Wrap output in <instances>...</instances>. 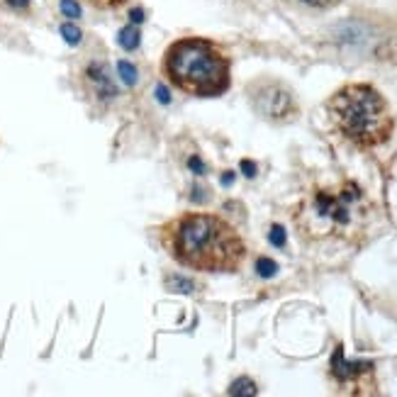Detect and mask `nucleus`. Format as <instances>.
Here are the masks:
<instances>
[{
	"label": "nucleus",
	"instance_id": "7ed1b4c3",
	"mask_svg": "<svg viewBox=\"0 0 397 397\" xmlns=\"http://www.w3.org/2000/svg\"><path fill=\"white\" fill-rule=\"evenodd\" d=\"M329 113L348 141L358 146H378L390 139L395 130L388 100L368 83H351L329 100Z\"/></svg>",
	"mask_w": 397,
	"mask_h": 397
},
{
	"label": "nucleus",
	"instance_id": "4468645a",
	"mask_svg": "<svg viewBox=\"0 0 397 397\" xmlns=\"http://www.w3.org/2000/svg\"><path fill=\"white\" fill-rule=\"evenodd\" d=\"M268 239H271V244L273 246H278V248H283L285 246V241H288V237H285V229L280 225H273L271 227V232H268Z\"/></svg>",
	"mask_w": 397,
	"mask_h": 397
},
{
	"label": "nucleus",
	"instance_id": "ddd939ff",
	"mask_svg": "<svg viewBox=\"0 0 397 397\" xmlns=\"http://www.w3.org/2000/svg\"><path fill=\"white\" fill-rule=\"evenodd\" d=\"M275 271H278V263L271 261V258H258L256 261V273L261 278H273Z\"/></svg>",
	"mask_w": 397,
	"mask_h": 397
},
{
	"label": "nucleus",
	"instance_id": "f3484780",
	"mask_svg": "<svg viewBox=\"0 0 397 397\" xmlns=\"http://www.w3.org/2000/svg\"><path fill=\"white\" fill-rule=\"evenodd\" d=\"M298 3L307 5V8H320V10H324V8H334L339 0H298Z\"/></svg>",
	"mask_w": 397,
	"mask_h": 397
},
{
	"label": "nucleus",
	"instance_id": "6e6552de",
	"mask_svg": "<svg viewBox=\"0 0 397 397\" xmlns=\"http://www.w3.org/2000/svg\"><path fill=\"white\" fill-rule=\"evenodd\" d=\"M118 42H120V46H122L125 51H134L137 46H139V42H141V34H139V30H137L134 25H127V27L120 30Z\"/></svg>",
	"mask_w": 397,
	"mask_h": 397
},
{
	"label": "nucleus",
	"instance_id": "a211bd4d",
	"mask_svg": "<svg viewBox=\"0 0 397 397\" xmlns=\"http://www.w3.org/2000/svg\"><path fill=\"white\" fill-rule=\"evenodd\" d=\"M5 5L13 10H30L32 0H5Z\"/></svg>",
	"mask_w": 397,
	"mask_h": 397
},
{
	"label": "nucleus",
	"instance_id": "412c9836",
	"mask_svg": "<svg viewBox=\"0 0 397 397\" xmlns=\"http://www.w3.org/2000/svg\"><path fill=\"white\" fill-rule=\"evenodd\" d=\"M241 171H244L248 178H253V176H256V166H253L251 161H241Z\"/></svg>",
	"mask_w": 397,
	"mask_h": 397
},
{
	"label": "nucleus",
	"instance_id": "39448f33",
	"mask_svg": "<svg viewBox=\"0 0 397 397\" xmlns=\"http://www.w3.org/2000/svg\"><path fill=\"white\" fill-rule=\"evenodd\" d=\"M251 105L261 118L271 122H290L298 115V100L290 88H285L278 81H256L248 86Z\"/></svg>",
	"mask_w": 397,
	"mask_h": 397
},
{
	"label": "nucleus",
	"instance_id": "9d476101",
	"mask_svg": "<svg viewBox=\"0 0 397 397\" xmlns=\"http://www.w3.org/2000/svg\"><path fill=\"white\" fill-rule=\"evenodd\" d=\"M256 393H258L256 385H253V380H248V378L234 380L229 388V395H256Z\"/></svg>",
	"mask_w": 397,
	"mask_h": 397
},
{
	"label": "nucleus",
	"instance_id": "6ab92c4d",
	"mask_svg": "<svg viewBox=\"0 0 397 397\" xmlns=\"http://www.w3.org/2000/svg\"><path fill=\"white\" fill-rule=\"evenodd\" d=\"M130 20H132V25H141V23H144V10H141V8H134V10L130 13Z\"/></svg>",
	"mask_w": 397,
	"mask_h": 397
},
{
	"label": "nucleus",
	"instance_id": "20e7f679",
	"mask_svg": "<svg viewBox=\"0 0 397 397\" xmlns=\"http://www.w3.org/2000/svg\"><path fill=\"white\" fill-rule=\"evenodd\" d=\"M366 215V203L358 185L346 183L339 190H320L305 203L300 222L307 234H346Z\"/></svg>",
	"mask_w": 397,
	"mask_h": 397
},
{
	"label": "nucleus",
	"instance_id": "f257e3e1",
	"mask_svg": "<svg viewBox=\"0 0 397 397\" xmlns=\"http://www.w3.org/2000/svg\"><path fill=\"white\" fill-rule=\"evenodd\" d=\"M161 239L181 266L203 273H234L246 256L239 232L210 213L178 215L163 227Z\"/></svg>",
	"mask_w": 397,
	"mask_h": 397
},
{
	"label": "nucleus",
	"instance_id": "0eeeda50",
	"mask_svg": "<svg viewBox=\"0 0 397 397\" xmlns=\"http://www.w3.org/2000/svg\"><path fill=\"white\" fill-rule=\"evenodd\" d=\"M86 76H88V81H91L93 91L98 93L100 98L108 100V98H115V95H118V86H115L113 76H110V71H108L105 63L93 61L91 66L86 68Z\"/></svg>",
	"mask_w": 397,
	"mask_h": 397
},
{
	"label": "nucleus",
	"instance_id": "2eb2a0df",
	"mask_svg": "<svg viewBox=\"0 0 397 397\" xmlns=\"http://www.w3.org/2000/svg\"><path fill=\"white\" fill-rule=\"evenodd\" d=\"M168 283H171L178 293H190V290H193V283H190V280H185V278H178V275H171V278H168Z\"/></svg>",
	"mask_w": 397,
	"mask_h": 397
},
{
	"label": "nucleus",
	"instance_id": "1a4fd4ad",
	"mask_svg": "<svg viewBox=\"0 0 397 397\" xmlns=\"http://www.w3.org/2000/svg\"><path fill=\"white\" fill-rule=\"evenodd\" d=\"M59 32H61V37H63V42H66V44H71V46H78V44H81L83 32L78 30L73 23H63L61 27H59Z\"/></svg>",
	"mask_w": 397,
	"mask_h": 397
},
{
	"label": "nucleus",
	"instance_id": "f8f14e48",
	"mask_svg": "<svg viewBox=\"0 0 397 397\" xmlns=\"http://www.w3.org/2000/svg\"><path fill=\"white\" fill-rule=\"evenodd\" d=\"M59 8H61V15L68 20H78L81 18V5L76 3V0H59Z\"/></svg>",
	"mask_w": 397,
	"mask_h": 397
},
{
	"label": "nucleus",
	"instance_id": "9b49d317",
	"mask_svg": "<svg viewBox=\"0 0 397 397\" xmlns=\"http://www.w3.org/2000/svg\"><path fill=\"white\" fill-rule=\"evenodd\" d=\"M118 71H120V76H122V81L127 83V86H134L137 83V76H139V71H137V66L134 63H130V61H120L118 63Z\"/></svg>",
	"mask_w": 397,
	"mask_h": 397
},
{
	"label": "nucleus",
	"instance_id": "f03ea898",
	"mask_svg": "<svg viewBox=\"0 0 397 397\" xmlns=\"http://www.w3.org/2000/svg\"><path fill=\"white\" fill-rule=\"evenodd\" d=\"M161 71L178 91L195 98H217L232 86L225 51L205 37H183L163 51Z\"/></svg>",
	"mask_w": 397,
	"mask_h": 397
},
{
	"label": "nucleus",
	"instance_id": "4be33fe9",
	"mask_svg": "<svg viewBox=\"0 0 397 397\" xmlns=\"http://www.w3.org/2000/svg\"><path fill=\"white\" fill-rule=\"evenodd\" d=\"M156 95H158V100H161V103H171V95L166 93V88H163V86L156 88Z\"/></svg>",
	"mask_w": 397,
	"mask_h": 397
},
{
	"label": "nucleus",
	"instance_id": "aec40b11",
	"mask_svg": "<svg viewBox=\"0 0 397 397\" xmlns=\"http://www.w3.org/2000/svg\"><path fill=\"white\" fill-rule=\"evenodd\" d=\"M188 166L193 168V171L198 173V176H203V173H205V166H203V161H200L198 156H193V158H190V161H188Z\"/></svg>",
	"mask_w": 397,
	"mask_h": 397
},
{
	"label": "nucleus",
	"instance_id": "dca6fc26",
	"mask_svg": "<svg viewBox=\"0 0 397 397\" xmlns=\"http://www.w3.org/2000/svg\"><path fill=\"white\" fill-rule=\"evenodd\" d=\"M88 3H91L93 8H98V10H115V8H120L125 0H88Z\"/></svg>",
	"mask_w": 397,
	"mask_h": 397
},
{
	"label": "nucleus",
	"instance_id": "5701e85b",
	"mask_svg": "<svg viewBox=\"0 0 397 397\" xmlns=\"http://www.w3.org/2000/svg\"><path fill=\"white\" fill-rule=\"evenodd\" d=\"M222 183L229 185V183H232V173H225V176H222Z\"/></svg>",
	"mask_w": 397,
	"mask_h": 397
},
{
	"label": "nucleus",
	"instance_id": "423d86ee",
	"mask_svg": "<svg viewBox=\"0 0 397 397\" xmlns=\"http://www.w3.org/2000/svg\"><path fill=\"white\" fill-rule=\"evenodd\" d=\"M370 370H373V363L346 361L341 346L334 351V358H332V373H334L336 380H341V383H348V380L358 378V375H363V373H370Z\"/></svg>",
	"mask_w": 397,
	"mask_h": 397
}]
</instances>
